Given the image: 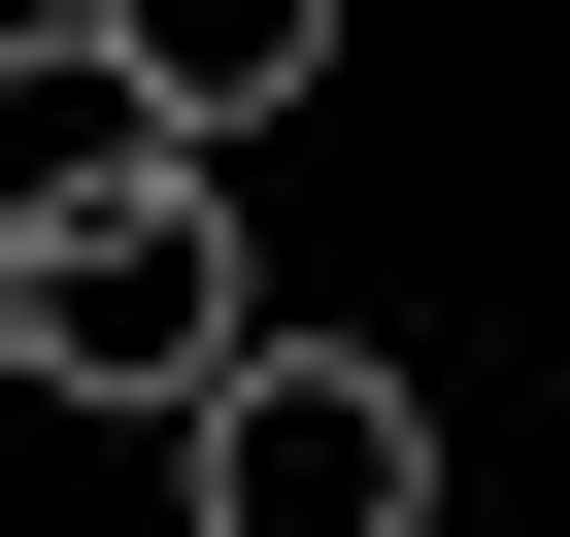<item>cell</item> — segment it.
Returning a JSON list of instances; mask_svg holds the SVG:
<instances>
[{"label": "cell", "instance_id": "obj_1", "mask_svg": "<svg viewBox=\"0 0 570 537\" xmlns=\"http://www.w3.org/2000/svg\"><path fill=\"white\" fill-rule=\"evenodd\" d=\"M168 537H436V370H370V336L268 303V336L168 403Z\"/></svg>", "mask_w": 570, "mask_h": 537}, {"label": "cell", "instance_id": "obj_2", "mask_svg": "<svg viewBox=\"0 0 570 537\" xmlns=\"http://www.w3.org/2000/svg\"><path fill=\"white\" fill-rule=\"evenodd\" d=\"M268 303H235V168H168V202H101V235H0V403H202Z\"/></svg>", "mask_w": 570, "mask_h": 537}, {"label": "cell", "instance_id": "obj_3", "mask_svg": "<svg viewBox=\"0 0 570 537\" xmlns=\"http://www.w3.org/2000/svg\"><path fill=\"white\" fill-rule=\"evenodd\" d=\"M336 35H370V0H101V68H135V101H168L202 168H235L268 101H336Z\"/></svg>", "mask_w": 570, "mask_h": 537}, {"label": "cell", "instance_id": "obj_4", "mask_svg": "<svg viewBox=\"0 0 570 537\" xmlns=\"http://www.w3.org/2000/svg\"><path fill=\"white\" fill-rule=\"evenodd\" d=\"M35 35H101V0H0V68H35Z\"/></svg>", "mask_w": 570, "mask_h": 537}]
</instances>
